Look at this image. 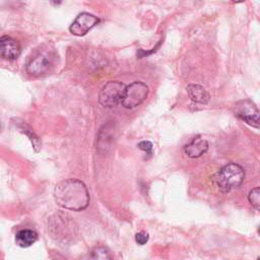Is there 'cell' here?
Listing matches in <instances>:
<instances>
[{"label": "cell", "mask_w": 260, "mask_h": 260, "mask_svg": "<svg viewBox=\"0 0 260 260\" xmlns=\"http://www.w3.org/2000/svg\"><path fill=\"white\" fill-rule=\"evenodd\" d=\"M54 197L58 205L73 211L83 210L89 204L87 188L77 179H67L57 184Z\"/></svg>", "instance_id": "obj_1"}, {"label": "cell", "mask_w": 260, "mask_h": 260, "mask_svg": "<svg viewBox=\"0 0 260 260\" xmlns=\"http://www.w3.org/2000/svg\"><path fill=\"white\" fill-rule=\"evenodd\" d=\"M245 179L244 169L236 164L230 162L223 166L214 176V183L221 192H230L242 185Z\"/></svg>", "instance_id": "obj_2"}, {"label": "cell", "mask_w": 260, "mask_h": 260, "mask_svg": "<svg viewBox=\"0 0 260 260\" xmlns=\"http://www.w3.org/2000/svg\"><path fill=\"white\" fill-rule=\"evenodd\" d=\"M126 85L120 81L112 80L106 83L100 91L99 101L105 108H113L121 104Z\"/></svg>", "instance_id": "obj_3"}, {"label": "cell", "mask_w": 260, "mask_h": 260, "mask_svg": "<svg viewBox=\"0 0 260 260\" xmlns=\"http://www.w3.org/2000/svg\"><path fill=\"white\" fill-rule=\"evenodd\" d=\"M148 86L141 81H134L125 88L121 105L126 109H133L139 106L147 98Z\"/></svg>", "instance_id": "obj_4"}, {"label": "cell", "mask_w": 260, "mask_h": 260, "mask_svg": "<svg viewBox=\"0 0 260 260\" xmlns=\"http://www.w3.org/2000/svg\"><path fill=\"white\" fill-rule=\"evenodd\" d=\"M235 114L247 124L259 127V111L254 103L249 100L240 101L235 105Z\"/></svg>", "instance_id": "obj_5"}, {"label": "cell", "mask_w": 260, "mask_h": 260, "mask_svg": "<svg viewBox=\"0 0 260 260\" xmlns=\"http://www.w3.org/2000/svg\"><path fill=\"white\" fill-rule=\"evenodd\" d=\"M99 22H100V19L96 16L88 12H82L75 17V19L69 26V30L74 36L82 37L86 35Z\"/></svg>", "instance_id": "obj_6"}, {"label": "cell", "mask_w": 260, "mask_h": 260, "mask_svg": "<svg viewBox=\"0 0 260 260\" xmlns=\"http://www.w3.org/2000/svg\"><path fill=\"white\" fill-rule=\"evenodd\" d=\"M52 66V58L48 53H42L34 57L26 66V71L30 75L40 76L49 72Z\"/></svg>", "instance_id": "obj_7"}, {"label": "cell", "mask_w": 260, "mask_h": 260, "mask_svg": "<svg viewBox=\"0 0 260 260\" xmlns=\"http://www.w3.org/2000/svg\"><path fill=\"white\" fill-rule=\"evenodd\" d=\"M21 49L17 41L4 36L0 38V57L7 60H14L20 55Z\"/></svg>", "instance_id": "obj_8"}, {"label": "cell", "mask_w": 260, "mask_h": 260, "mask_svg": "<svg viewBox=\"0 0 260 260\" xmlns=\"http://www.w3.org/2000/svg\"><path fill=\"white\" fill-rule=\"evenodd\" d=\"M208 149V142L201 138V137H196L194 138L190 143H188L184 147V151L189 157H199L203 153H205Z\"/></svg>", "instance_id": "obj_9"}, {"label": "cell", "mask_w": 260, "mask_h": 260, "mask_svg": "<svg viewBox=\"0 0 260 260\" xmlns=\"http://www.w3.org/2000/svg\"><path fill=\"white\" fill-rule=\"evenodd\" d=\"M13 124L15 125V128L20 131L21 133L25 134L28 139L30 140L32 147L35 148V150L38 152L41 149V145L42 142L40 140V138L38 137V135L34 132V130L31 129V127L29 125H27L24 121L20 120V119H13Z\"/></svg>", "instance_id": "obj_10"}, {"label": "cell", "mask_w": 260, "mask_h": 260, "mask_svg": "<svg viewBox=\"0 0 260 260\" xmlns=\"http://www.w3.org/2000/svg\"><path fill=\"white\" fill-rule=\"evenodd\" d=\"M187 92L189 94V98L193 102L198 104L205 105L210 100V95L207 90L199 84H189L187 86Z\"/></svg>", "instance_id": "obj_11"}, {"label": "cell", "mask_w": 260, "mask_h": 260, "mask_svg": "<svg viewBox=\"0 0 260 260\" xmlns=\"http://www.w3.org/2000/svg\"><path fill=\"white\" fill-rule=\"evenodd\" d=\"M38 240V234L32 230H21L15 236V242L19 247L26 248Z\"/></svg>", "instance_id": "obj_12"}, {"label": "cell", "mask_w": 260, "mask_h": 260, "mask_svg": "<svg viewBox=\"0 0 260 260\" xmlns=\"http://www.w3.org/2000/svg\"><path fill=\"white\" fill-rule=\"evenodd\" d=\"M89 257L93 259H110L111 254L106 247H96L91 251Z\"/></svg>", "instance_id": "obj_13"}, {"label": "cell", "mask_w": 260, "mask_h": 260, "mask_svg": "<svg viewBox=\"0 0 260 260\" xmlns=\"http://www.w3.org/2000/svg\"><path fill=\"white\" fill-rule=\"evenodd\" d=\"M248 200L256 209L260 207V189L259 187H255L252 189L248 195Z\"/></svg>", "instance_id": "obj_14"}, {"label": "cell", "mask_w": 260, "mask_h": 260, "mask_svg": "<svg viewBox=\"0 0 260 260\" xmlns=\"http://www.w3.org/2000/svg\"><path fill=\"white\" fill-rule=\"evenodd\" d=\"M138 148H140L141 150L145 151L146 154H148L149 156H151L152 154V143L150 141H147V140H143V141H140L138 144H137Z\"/></svg>", "instance_id": "obj_15"}, {"label": "cell", "mask_w": 260, "mask_h": 260, "mask_svg": "<svg viewBox=\"0 0 260 260\" xmlns=\"http://www.w3.org/2000/svg\"><path fill=\"white\" fill-rule=\"evenodd\" d=\"M148 234L145 232H139L135 235V241L138 245H144L148 241Z\"/></svg>", "instance_id": "obj_16"}, {"label": "cell", "mask_w": 260, "mask_h": 260, "mask_svg": "<svg viewBox=\"0 0 260 260\" xmlns=\"http://www.w3.org/2000/svg\"><path fill=\"white\" fill-rule=\"evenodd\" d=\"M52 2H53L54 4H56V5H58V4H60V3L62 2V0H52Z\"/></svg>", "instance_id": "obj_17"}, {"label": "cell", "mask_w": 260, "mask_h": 260, "mask_svg": "<svg viewBox=\"0 0 260 260\" xmlns=\"http://www.w3.org/2000/svg\"><path fill=\"white\" fill-rule=\"evenodd\" d=\"M234 2H236V3H240V2H244L245 0H233Z\"/></svg>", "instance_id": "obj_18"}]
</instances>
